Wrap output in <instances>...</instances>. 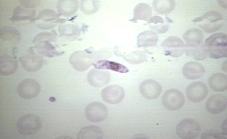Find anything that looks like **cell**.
Returning <instances> with one entry per match:
<instances>
[{"label":"cell","mask_w":227,"mask_h":139,"mask_svg":"<svg viewBox=\"0 0 227 139\" xmlns=\"http://www.w3.org/2000/svg\"><path fill=\"white\" fill-rule=\"evenodd\" d=\"M42 122L40 118L33 113L25 114L17 120L16 128L18 132L24 135L35 134L40 129Z\"/></svg>","instance_id":"1"},{"label":"cell","mask_w":227,"mask_h":139,"mask_svg":"<svg viewBox=\"0 0 227 139\" xmlns=\"http://www.w3.org/2000/svg\"><path fill=\"white\" fill-rule=\"evenodd\" d=\"M201 129L199 124L195 121L185 118L179 122L176 128V133L180 138L183 139H193L200 134Z\"/></svg>","instance_id":"2"},{"label":"cell","mask_w":227,"mask_h":139,"mask_svg":"<svg viewBox=\"0 0 227 139\" xmlns=\"http://www.w3.org/2000/svg\"><path fill=\"white\" fill-rule=\"evenodd\" d=\"M164 106L167 109L175 111L181 109L185 103V98L183 93L175 89H169L163 94L161 99Z\"/></svg>","instance_id":"3"},{"label":"cell","mask_w":227,"mask_h":139,"mask_svg":"<svg viewBox=\"0 0 227 139\" xmlns=\"http://www.w3.org/2000/svg\"><path fill=\"white\" fill-rule=\"evenodd\" d=\"M39 83L35 80L27 78L21 81L17 87V93L21 98L32 99L36 97L40 91Z\"/></svg>","instance_id":"4"},{"label":"cell","mask_w":227,"mask_h":139,"mask_svg":"<svg viewBox=\"0 0 227 139\" xmlns=\"http://www.w3.org/2000/svg\"><path fill=\"white\" fill-rule=\"evenodd\" d=\"M85 113L87 119L93 122L104 120L108 113L106 107L99 102H94L89 104L85 107Z\"/></svg>","instance_id":"5"},{"label":"cell","mask_w":227,"mask_h":139,"mask_svg":"<svg viewBox=\"0 0 227 139\" xmlns=\"http://www.w3.org/2000/svg\"><path fill=\"white\" fill-rule=\"evenodd\" d=\"M208 92L206 85L201 81L193 82L186 89L185 93L188 99L191 102L198 103L203 100Z\"/></svg>","instance_id":"6"},{"label":"cell","mask_w":227,"mask_h":139,"mask_svg":"<svg viewBox=\"0 0 227 139\" xmlns=\"http://www.w3.org/2000/svg\"><path fill=\"white\" fill-rule=\"evenodd\" d=\"M140 92L144 98L154 99L158 98L162 91L161 85L157 81L152 79H146L139 85Z\"/></svg>","instance_id":"7"},{"label":"cell","mask_w":227,"mask_h":139,"mask_svg":"<svg viewBox=\"0 0 227 139\" xmlns=\"http://www.w3.org/2000/svg\"><path fill=\"white\" fill-rule=\"evenodd\" d=\"M102 99L110 104H117L121 102L125 96L124 89L117 85H111L106 87L101 91Z\"/></svg>","instance_id":"8"},{"label":"cell","mask_w":227,"mask_h":139,"mask_svg":"<svg viewBox=\"0 0 227 139\" xmlns=\"http://www.w3.org/2000/svg\"><path fill=\"white\" fill-rule=\"evenodd\" d=\"M22 68L29 72H36L40 70L45 63L43 58L31 52L19 58Z\"/></svg>","instance_id":"9"},{"label":"cell","mask_w":227,"mask_h":139,"mask_svg":"<svg viewBox=\"0 0 227 139\" xmlns=\"http://www.w3.org/2000/svg\"><path fill=\"white\" fill-rule=\"evenodd\" d=\"M161 46L169 49L165 51L166 55L173 57H179L185 51L184 42L181 39L175 36H171L165 39L162 43Z\"/></svg>","instance_id":"10"},{"label":"cell","mask_w":227,"mask_h":139,"mask_svg":"<svg viewBox=\"0 0 227 139\" xmlns=\"http://www.w3.org/2000/svg\"><path fill=\"white\" fill-rule=\"evenodd\" d=\"M110 79V73L102 70L93 69L88 73L87 75V80L89 83L95 87H101L106 85L109 82Z\"/></svg>","instance_id":"11"},{"label":"cell","mask_w":227,"mask_h":139,"mask_svg":"<svg viewBox=\"0 0 227 139\" xmlns=\"http://www.w3.org/2000/svg\"><path fill=\"white\" fill-rule=\"evenodd\" d=\"M227 105L226 97L220 94H216L210 97L205 103L206 108L209 113L218 114L226 109Z\"/></svg>","instance_id":"12"},{"label":"cell","mask_w":227,"mask_h":139,"mask_svg":"<svg viewBox=\"0 0 227 139\" xmlns=\"http://www.w3.org/2000/svg\"><path fill=\"white\" fill-rule=\"evenodd\" d=\"M203 66L195 61H189L186 63L182 69V73L186 79L194 80L201 77L205 72Z\"/></svg>","instance_id":"13"},{"label":"cell","mask_w":227,"mask_h":139,"mask_svg":"<svg viewBox=\"0 0 227 139\" xmlns=\"http://www.w3.org/2000/svg\"><path fill=\"white\" fill-rule=\"evenodd\" d=\"M183 37L186 42V48L197 47L203 43V34L197 28H193L188 30L184 33Z\"/></svg>","instance_id":"14"},{"label":"cell","mask_w":227,"mask_h":139,"mask_svg":"<svg viewBox=\"0 0 227 139\" xmlns=\"http://www.w3.org/2000/svg\"><path fill=\"white\" fill-rule=\"evenodd\" d=\"M18 67V62L15 57L4 54L0 57V73L4 76H9L14 73Z\"/></svg>","instance_id":"15"},{"label":"cell","mask_w":227,"mask_h":139,"mask_svg":"<svg viewBox=\"0 0 227 139\" xmlns=\"http://www.w3.org/2000/svg\"><path fill=\"white\" fill-rule=\"evenodd\" d=\"M227 76L225 74L218 73L211 75L208 80V83L211 89L214 91L222 92L227 88Z\"/></svg>","instance_id":"16"},{"label":"cell","mask_w":227,"mask_h":139,"mask_svg":"<svg viewBox=\"0 0 227 139\" xmlns=\"http://www.w3.org/2000/svg\"><path fill=\"white\" fill-rule=\"evenodd\" d=\"M103 136V132L99 126L90 125L82 128L78 133L77 138L78 139H100Z\"/></svg>","instance_id":"17"},{"label":"cell","mask_w":227,"mask_h":139,"mask_svg":"<svg viewBox=\"0 0 227 139\" xmlns=\"http://www.w3.org/2000/svg\"><path fill=\"white\" fill-rule=\"evenodd\" d=\"M35 10L27 9L17 6L14 9L12 16L10 19L13 22L27 20L30 21L35 17Z\"/></svg>","instance_id":"18"},{"label":"cell","mask_w":227,"mask_h":139,"mask_svg":"<svg viewBox=\"0 0 227 139\" xmlns=\"http://www.w3.org/2000/svg\"><path fill=\"white\" fill-rule=\"evenodd\" d=\"M93 65L96 68L99 69H109L121 73H126L129 71L128 69L124 65L108 60H99Z\"/></svg>","instance_id":"19"},{"label":"cell","mask_w":227,"mask_h":139,"mask_svg":"<svg viewBox=\"0 0 227 139\" xmlns=\"http://www.w3.org/2000/svg\"><path fill=\"white\" fill-rule=\"evenodd\" d=\"M227 37L224 33L213 34L205 40V44L208 47L220 48L227 47Z\"/></svg>","instance_id":"20"},{"label":"cell","mask_w":227,"mask_h":139,"mask_svg":"<svg viewBox=\"0 0 227 139\" xmlns=\"http://www.w3.org/2000/svg\"><path fill=\"white\" fill-rule=\"evenodd\" d=\"M186 54L188 56H193L196 60H203L208 56V48L205 44L195 48H186L185 49Z\"/></svg>","instance_id":"21"},{"label":"cell","mask_w":227,"mask_h":139,"mask_svg":"<svg viewBox=\"0 0 227 139\" xmlns=\"http://www.w3.org/2000/svg\"><path fill=\"white\" fill-rule=\"evenodd\" d=\"M0 38L3 40L11 41L17 43L20 40L21 36L16 29L11 26H6L1 30Z\"/></svg>","instance_id":"22"},{"label":"cell","mask_w":227,"mask_h":139,"mask_svg":"<svg viewBox=\"0 0 227 139\" xmlns=\"http://www.w3.org/2000/svg\"><path fill=\"white\" fill-rule=\"evenodd\" d=\"M35 47L39 54L48 57H53L55 56H59L61 54L52 51L55 50V48L49 43L48 40L42 41Z\"/></svg>","instance_id":"23"},{"label":"cell","mask_w":227,"mask_h":139,"mask_svg":"<svg viewBox=\"0 0 227 139\" xmlns=\"http://www.w3.org/2000/svg\"><path fill=\"white\" fill-rule=\"evenodd\" d=\"M158 40L156 35L152 33L140 35L138 38L137 45L139 47L155 46Z\"/></svg>","instance_id":"24"},{"label":"cell","mask_w":227,"mask_h":139,"mask_svg":"<svg viewBox=\"0 0 227 139\" xmlns=\"http://www.w3.org/2000/svg\"><path fill=\"white\" fill-rule=\"evenodd\" d=\"M223 18L222 15L215 11H210L204 14L199 17L196 18L192 20L193 22H197L207 19L210 21L214 22L221 20Z\"/></svg>","instance_id":"25"},{"label":"cell","mask_w":227,"mask_h":139,"mask_svg":"<svg viewBox=\"0 0 227 139\" xmlns=\"http://www.w3.org/2000/svg\"><path fill=\"white\" fill-rule=\"evenodd\" d=\"M59 15L52 9H46L40 11L36 17L37 20L42 19L45 21H49L56 19Z\"/></svg>","instance_id":"26"},{"label":"cell","mask_w":227,"mask_h":139,"mask_svg":"<svg viewBox=\"0 0 227 139\" xmlns=\"http://www.w3.org/2000/svg\"><path fill=\"white\" fill-rule=\"evenodd\" d=\"M208 56L210 58L218 59L227 57V47L208 49Z\"/></svg>","instance_id":"27"},{"label":"cell","mask_w":227,"mask_h":139,"mask_svg":"<svg viewBox=\"0 0 227 139\" xmlns=\"http://www.w3.org/2000/svg\"><path fill=\"white\" fill-rule=\"evenodd\" d=\"M222 26V23L220 22L201 24L199 26V27L205 32L211 33L219 30Z\"/></svg>","instance_id":"28"},{"label":"cell","mask_w":227,"mask_h":139,"mask_svg":"<svg viewBox=\"0 0 227 139\" xmlns=\"http://www.w3.org/2000/svg\"><path fill=\"white\" fill-rule=\"evenodd\" d=\"M200 138L202 139H226L225 136L223 135L221 133H220L214 130H208L202 134Z\"/></svg>","instance_id":"29"},{"label":"cell","mask_w":227,"mask_h":139,"mask_svg":"<svg viewBox=\"0 0 227 139\" xmlns=\"http://www.w3.org/2000/svg\"><path fill=\"white\" fill-rule=\"evenodd\" d=\"M55 35L50 32H44L40 33L36 36L33 40V43H36L43 40H52L54 38Z\"/></svg>","instance_id":"30"},{"label":"cell","mask_w":227,"mask_h":139,"mask_svg":"<svg viewBox=\"0 0 227 139\" xmlns=\"http://www.w3.org/2000/svg\"><path fill=\"white\" fill-rule=\"evenodd\" d=\"M20 4L23 7L27 8H33L38 6L40 3L38 0H19Z\"/></svg>","instance_id":"31"},{"label":"cell","mask_w":227,"mask_h":139,"mask_svg":"<svg viewBox=\"0 0 227 139\" xmlns=\"http://www.w3.org/2000/svg\"><path fill=\"white\" fill-rule=\"evenodd\" d=\"M37 26L40 29L44 30H50L53 28L54 26L53 24H39L37 25Z\"/></svg>","instance_id":"32"},{"label":"cell","mask_w":227,"mask_h":139,"mask_svg":"<svg viewBox=\"0 0 227 139\" xmlns=\"http://www.w3.org/2000/svg\"><path fill=\"white\" fill-rule=\"evenodd\" d=\"M221 128L223 130V132H221L222 134L224 136L227 135V119L226 118L224 121L223 122L221 125Z\"/></svg>","instance_id":"33"},{"label":"cell","mask_w":227,"mask_h":139,"mask_svg":"<svg viewBox=\"0 0 227 139\" xmlns=\"http://www.w3.org/2000/svg\"><path fill=\"white\" fill-rule=\"evenodd\" d=\"M218 2L220 6L222 7L225 9H227V0H218Z\"/></svg>","instance_id":"34"},{"label":"cell","mask_w":227,"mask_h":139,"mask_svg":"<svg viewBox=\"0 0 227 139\" xmlns=\"http://www.w3.org/2000/svg\"><path fill=\"white\" fill-rule=\"evenodd\" d=\"M221 69L223 71L227 72V60H225L222 64Z\"/></svg>","instance_id":"35"},{"label":"cell","mask_w":227,"mask_h":139,"mask_svg":"<svg viewBox=\"0 0 227 139\" xmlns=\"http://www.w3.org/2000/svg\"><path fill=\"white\" fill-rule=\"evenodd\" d=\"M57 139H70V138H72L68 137L67 136H61L57 138Z\"/></svg>","instance_id":"36"},{"label":"cell","mask_w":227,"mask_h":139,"mask_svg":"<svg viewBox=\"0 0 227 139\" xmlns=\"http://www.w3.org/2000/svg\"><path fill=\"white\" fill-rule=\"evenodd\" d=\"M17 48L16 47H14L13 48L12 50V54L14 55V54L17 51Z\"/></svg>","instance_id":"37"},{"label":"cell","mask_w":227,"mask_h":139,"mask_svg":"<svg viewBox=\"0 0 227 139\" xmlns=\"http://www.w3.org/2000/svg\"><path fill=\"white\" fill-rule=\"evenodd\" d=\"M49 100L50 101L54 102L55 101V99L54 97H51L49 99Z\"/></svg>","instance_id":"38"}]
</instances>
